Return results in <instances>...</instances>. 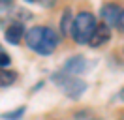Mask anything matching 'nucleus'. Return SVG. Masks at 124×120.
<instances>
[{
	"label": "nucleus",
	"instance_id": "obj_7",
	"mask_svg": "<svg viewBox=\"0 0 124 120\" xmlns=\"http://www.w3.org/2000/svg\"><path fill=\"white\" fill-rule=\"evenodd\" d=\"M24 34H26V30H24L23 22H11L8 28L4 30V38H6V41L11 45H19V41L24 38Z\"/></svg>",
	"mask_w": 124,
	"mask_h": 120
},
{
	"label": "nucleus",
	"instance_id": "obj_11",
	"mask_svg": "<svg viewBox=\"0 0 124 120\" xmlns=\"http://www.w3.org/2000/svg\"><path fill=\"white\" fill-rule=\"evenodd\" d=\"M9 64H11V56L0 47V68H8Z\"/></svg>",
	"mask_w": 124,
	"mask_h": 120
},
{
	"label": "nucleus",
	"instance_id": "obj_5",
	"mask_svg": "<svg viewBox=\"0 0 124 120\" xmlns=\"http://www.w3.org/2000/svg\"><path fill=\"white\" fill-rule=\"evenodd\" d=\"M66 73H70V75H81V73H85L86 69H88V62H86L85 56H71V58L66 60V64H64V68H62Z\"/></svg>",
	"mask_w": 124,
	"mask_h": 120
},
{
	"label": "nucleus",
	"instance_id": "obj_9",
	"mask_svg": "<svg viewBox=\"0 0 124 120\" xmlns=\"http://www.w3.org/2000/svg\"><path fill=\"white\" fill-rule=\"evenodd\" d=\"M15 81H17V71H11L6 68L0 69V86H11Z\"/></svg>",
	"mask_w": 124,
	"mask_h": 120
},
{
	"label": "nucleus",
	"instance_id": "obj_10",
	"mask_svg": "<svg viewBox=\"0 0 124 120\" xmlns=\"http://www.w3.org/2000/svg\"><path fill=\"white\" fill-rule=\"evenodd\" d=\"M24 111H26V107L21 105L19 109H11V111H8V112H2L0 118H2V120H19L24 114Z\"/></svg>",
	"mask_w": 124,
	"mask_h": 120
},
{
	"label": "nucleus",
	"instance_id": "obj_14",
	"mask_svg": "<svg viewBox=\"0 0 124 120\" xmlns=\"http://www.w3.org/2000/svg\"><path fill=\"white\" fill-rule=\"evenodd\" d=\"M120 99H122V101H124V88L120 90Z\"/></svg>",
	"mask_w": 124,
	"mask_h": 120
},
{
	"label": "nucleus",
	"instance_id": "obj_3",
	"mask_svg": "<svg viewBox=\"0 0 124 120\" xmlns=\"http://www.w3.org/2000/svg\"><path fill=\"white\" fill-rule=\"evenodd\" d=\"M51 81H53L68 98H71V99L81 98L83 92L86 90V82L83 81V79H79L75 75L66 73L64 69H62V71H54V73L51 75Z\"/></svg>",
	"mask_w": 124,
	"mask_h": 120
},
{
	"label": "nucleus",
	"instance_id": "obj_2",
	"mask_svg": "<svg viewBox=\"0 0 124 120\" xmlns=\"http://www.w3.org/2000/svg\"><path fill=\"white\" fill-rule=\"evenodd\" d=\"M98 28V22L90 11H79L73 19V26H71V38L77 41L79 45H88L92 39L94 32Z\"/></svg>",
	"mask_w": 124,
	"mask_h": 120
},
{
	"label": "nucleus",
	"instance_id": "obj_6",
	"mask_svg": "<svg viewBox=\"0 0 124 120\" xmlns=\"http://www.w3.org/2000/svg\"><path fill=\"white\" fill-rule=\"evenodd\" d=\"M109 39H111V26L105 24V22H100L98 28H96V32H94L92 39L88 41V45L94 47V49H98V47H101V45H105Z\"/></svg>",
	"mask_w": 124,
	"mask_h": 120
},
{
	"label": "nucleus",
	"instance_id": "obj_13",
	"mask_svg": "<svg viewBox=\"0 0 124 120\" xmlns=\"http://www.w3.org/2000/svg\"><path fill=\"white\" fill-rule=\"evenodd\" d=\"M116 26H118L120 32H124V9H122V13H120V19H118V24H116Z\"/></svg>",
	"mask_w": 124,
	"mask_h": 120
},
{
	"label": "nucleus",
	"instance_id": "obj_12",
	"mask_svg": "<svg viewBox=\"0 0 124 120\" xmlns=\"http://www.w3.org/2000/svg\"><path fill=\"white\" fill-rule=\"evenodd\" d=\"M38 2H39L43 8H53L54 4H56V0H38Z\"/></svg>",
	"mask_w": 124,
	"mask_h": 120
},
{
	"label": "nucleus",
	"instance_id": "obj_8",
	"mask_svg": "<svg viewBox=\"0 0 124 120\" xmlns=\"http://www.w3.org/2000/svg\"><path fill=\"white\" fill-rule=\"evenodd\" d=\"M73 19H75V17L71 15V9H70V8H66L64 13H62V17H60V32H62V36H66L68 32H71Z\"/></svg>",
	"mask_w": 124,
	"mask_h": 120
},
{
	"label": "nucleus",
	"instance_id": "obj_1",
	"mask_svg": "<svg viewBox=\"0 0 124 120\" xmlns=\"http://www.w3.org/2000/svg\"><path fill=\"white\" fill-rule=\"evenodd\" d=\"M24 41H26V45H28L30 51L38 52L41 56H49V54H53L54 49L58 47L60 38H58V34H56L53 28H49V26H32V28L26 30Z\"/></svg>",
	"mask_w": 124,
	"mask_h": 120
},
{
	"label": "nucleus",
	"instance_id": "obj_15",
	"mask_svg": "<svg viewBox=\"0 0 124 120\" xmlns=\"http://www.w3.org/2000/svg\"><path fill=\"white\" fill-rule=\"evenodd\" d=\"M24 2H28V4H32V2H36V0H24Z\"/></svg>",
	"mask_w": 124,
	"mask_h": 120
},
{
	"label": "nucleus",
	"instance_id": "obj_4",
	"mask_svg": "<svg viewBox=\"0 0 124 120\" xmlns=\"http://www.w3.org/2000/svg\"><path fill=\"white\" fill-rule=\"evenodd\" d=\"M120 13H122V8L118 6V4H113V2L103 4L101 9H100V15H101V19H103V22L109 24V26H116L118 24Z\"/></svg>",
	"mask_w": 124,
	"mask_h": 120
}]
</instances>
